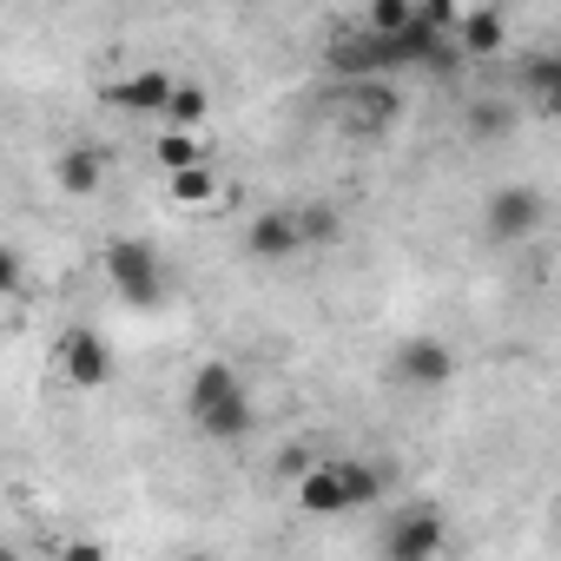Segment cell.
Returning <instances> with one entry per match:
<instances>
[{"instance_id": "17", "label": "cell", "mask_w": 561, "mask_h": 561, "mask_svg": "<svg viewBox=\"0 0 561 561\" xmlns=\"http://www.w3.org/2000/svg\"><path fill=\"white\" fill-rule=\"evenodd\" d=\"M152 159H159V165H165V179H172V172H192V165H205V146H198V133H159Z\"/></svg>"}, {"instance_id": "8", "label": "cell", "mask_w": 561, "mask_h": 561, "mask_svg": "<svg viewBox=\"0 0 561 561\" xmlns=\"http://www.w3.org/2000/svg\"><path fill=\"white\" fill-rule=\"evenodd\" d=\"M291 489H298V515H311V522L351 515V508H344V476H337V462H311Z\"/></svg>"}, {"instance_id": "14", "label": "cell", "mask_w": 561, "mask_h": 561, "mask_svg": "<svg viewBox=\"0 0 561 561\" xmlns=\"http://www.w3.org/2000/svg\"><path fill=\"white\" fill-rule=\"evenodd\" d=\"M205 113H211V93L198 87V80H172V100H165V133H198L205 126Z\"/></svg>"}, {"instance_id": "20", "label": "cell", "mask_w": 561, "mask_h": 561, "mask_svg": "<svg viewBox=\"0 0 561 561\" xmlns=\"http://www.w3.org/2000/svg\"><path fill=\"white\" fill-rule=\"evenodd\" d=\"M172 198H179V205H211V198H218V179H211V165L172 172Z\"/></svg>"}, {"instance_id": "11", "label": "cell", "mask_w": 561, "mask_h": 561, "mask_svg": "<svg viewBox=\"0 0 561 561\" xmlns=\"http://www.w3.org/2000/svg\"><path fill=\"white\" fill-rule=\"evenodd\" d=\"M251 423H257V403H251V390H238V397H225L218 410H205L192 430H198L205 443H244V436H251Z\"/></svg>"}, {"instance_id": "10", "label": "cell", "mask_w": 561, "mask_h": 561, "mask_svg": "<svg viewBox=\"0 0 561 561\" xmlns=\"http://www.w3.org/2000/svg\"><path fill=\"white\" fill-rule=\"evenodd\" d=\"M238 390H244V377H238L225 357H211V364H198V370H192V383H185V416L198 423L205 410H218V403H225V397H238Z\"/></svg>"}, {"instance_id": "2", "label": "cell", "mask_w": 561, "mask_h": 561, "mask_svg": "<svg viewBox=\"0 0 561 561\" xmlns=\"http://www.w3.org/2000/svg\"><path fill=\"white\" fill-rule=\"evenodd\" d=\"M443 548H449V522H443L430 502L397 508L390 528H383V561H436Z\"/></svg>"}, {"instance_id": "7", "label": "cell", "mask_w": 561, "mask_h": 561, "mask_svg": "<svg viewBox=\"0 0 561 561\" xmlns=\"http://www.w3.org/2000/svg\"><path fill=\"white\" fill-rule=\"evenodd\" d=\"M397 119H403V93H397L390 80H351V93H344V126H351V133L377 139V133H390Z\"/></svg>"}, {"instance_id": "13", "label": "cell", "mask_w": 561, "mask_h": 561, "mask_svg": "<svg viewBox=\"0 0 561 561\" xmlns=\"http://www.w3.org/2000/svg\"><path fill=\"white\" fill-rule=\"evenodd\" d=\"M54 179H60V192L93 198V192H100V179H106V159H100L93 146H67V152L54 159Z\"/></svg>"}, {"instance_id": "1", "label": "cell", "mask_w": 561, "mask_h": 561, "mask_svg": "<svg viewBox=\"0 0 561 561\" xmlns=\"http://www.w3.org/2000/svg\"><path fill=\"white\" fill-rule=\"evenodd\" d=\"M100 264H106V277H113V291H119L126 305L152 311V305L165 298V271H159V251H152L146 238H113V244L100 251Z\"/></svg>"}, {"instance_id": "3", "label": "cell", "mask_w": 561, "mask_h": 561, "mask_svg": "<svg viewBox=\"0 0 561 561\" xmlns=\"http://www.w3.org/2000/svg\"><path fill=\"white\" fill-rule=\"evenodd\" d=\"M541 218H548V198H541L535 185H502V192H489V205H482V225H489L495 244H522L528 231H541Z\"/></svg>"}, {"instance_id": "16", "label": "cell", "mask_w": 561, "mask_h": 561, "mask_svg": "<svg viewBox=\"0 0 561 561\" xmlns=\"http://www.w3.org/2000/svg\"><path fill=\"white\" fill-rule=\"evenodd\" d=\"M410 21H416V0H370L364 34H377V41H397V34H410Z\"/></svg>"}, {"instance_id": "19", "label": "cell", "mask_w": 561, "mask_h": 561, "mask_svg": "<svg viewBox=\"0 0 561 561\" xmlns=\"http://www.w3.org/2000/svg\"><path fill=\"white\" fill-rule=\"evenodd\" d=\"M298 231H305V251H311V244H331L344 231V218H337V205H298Z\"/></svg>"}, {"instance_id": "21", "label": "cell", "mask_w": 561, "mask_h": 561, "mask_svg": "<svg viewBox=\"0 0 561 561\" xmlns=\"http://www.w3.org/2000/svg\"><path fill=\"white\" fill-rule=\"evenodd\" d=\"M27 285V264H21V251L14 244H0V298H14Z\"/></svg>"}, {"instance_id": "24", "label": "cell", "mask_w": 561, "mask_h": 561, "mask_svg": "<svg viewBox=\"0 0 561 561\" xmlns=\"http://www.w3.org/2000/svg\"><path fill=\"white\" fill-rule=\"evenodd\" d=\"M0 561H21V554H14V548H8V541H0Z\"/></svg>"}, {"instance_id": "12", "label": "cell", "mask_w": 561, "mask_h": 561, "mask_svg": "<svg viewBox=\"0 0 561 561\" xmlns=\"http://www.w3.org/2000/svg\"><path fill=\"white\" fill-rule=\"evenodd\" d=\"M119 113H165V100H172V73H159V67H146V73H133V80H119L113 93H106Z\"/></svg>"}, {"instance_id": "9", "label": "cell", "mask_w": 561, "mask_h": 561, "mask_svg": "<svg viewBox=\"0 0 561 561\" xmlns=\"http://www.w3.org/2000/svg\"><path fill=\"white\" fill-rule=\"evenodd\" d=\"M502 41H508V21H502L495 8H462V14H456V34H449V47H456L462 60L502 54Z\"/></svg>"}, {"instance_id": "25", "label": "cell", "mask_w": 561, "mask_h": 561, "mask_svg": "<svg viewBox=\"0 0 561 561\" xmlns=\"http://www.w3.org/2000/svg\"><path fill=\"white\" fill-rule=\"evenodd\" d=\"M179 561H211V554H179Z\"/></svg>"}, {"instance_id": "23", "label": "cell", "mask_w": 561, "mask_h": 561, "mask_svg": "<svg viewBox=\"0 0 561 561\" xmlns=\"http://www.w3.org/2000/svg\"><path fill=\"white\" fill-rule=\"evenodd\" d=\"M60 561H106V548H100V541H87V535H73V541L60 548Z\"/></svg>"}, {"instance_id": "22", "label": "cell", "mask_w": 561, "mask_h": 561, "mask_svg": "<svg viewBox=\"0 0 561 561\" xmlns=\"http://www.w3.org/2000/svg\"><path fill=\"white\" fill-rule=\"evenodd\" d=\"M311 462H318L311 449H277V476H285V482H298V476H305Z\"/></svg>"}, {"instance_id": "18", "label": "cell", "mask_w": 561, "mask_h": 561, "mask_svg": "<svg viewBox=\"0 0 561 561\" xmlns=\"http://www.w3.org/2000/svg\"><path fill=\"white\" fill-rule=\"evenodd\" d=\"M522 87H528L535 106H554V93H561V54H535L522 67Z\"/></svg>"}, {"instance_id": "15", "label": "cell", "mask_w": 561, "mask_h": 561, "mask_svg": "<svg viewBox=\"0 0 561 561\" xmlns=\"http://www.w3.org/2000/svg\"><path fill=\"white\" fill-rule=\"evenodd\" d=\"M337 476H344V508H351V515L370 508V502H383V482H390V476H383L377 462H357V456H351V462H337Z\"/></svg>"}, {"instance_id": "4", "label": "cell", "mask_w": 561, "mask_h": 561, "mask_svg": "<svg viewBox=\"0 0 561 561\" xmlns=\"http://www.w3.org/2000/svg\"><path fill=\"white\" fill-rule=\"evenodd\" d=\"M390 377L410 390H443V383H456V351L443 337H403L390 357Z\"/></svg>"}, {"instance_id": "5", "label": "cell", "mask_w": 561, "mask_h": 561, "mask_svg": "<svg viewBox=\"0 0 561 561\" xmlns=\"http://www.w3.org/2000/svg\"><path fill=\"white\" fill-rule=\"evenodd\" d=\"M54 370H60V383H73V390H100V383L113 377V344H106L100 331H67L60 351H54Z\"/></svg>"}, {"instance_id": "6", "label": "cell", "mask_w": 561, "mask_h": 561, "mask_svg": "<svg viewBox=\"0 0 561 561\" xmlns=\"http://www.w3.org/2000/svg\"><path fill=\"white\" fill-rule=\"evenodd\" d=\"M244 251L257 264H291L305 251V231H298V205H271L244 225Z\"/></svg>"}]
</instances>
